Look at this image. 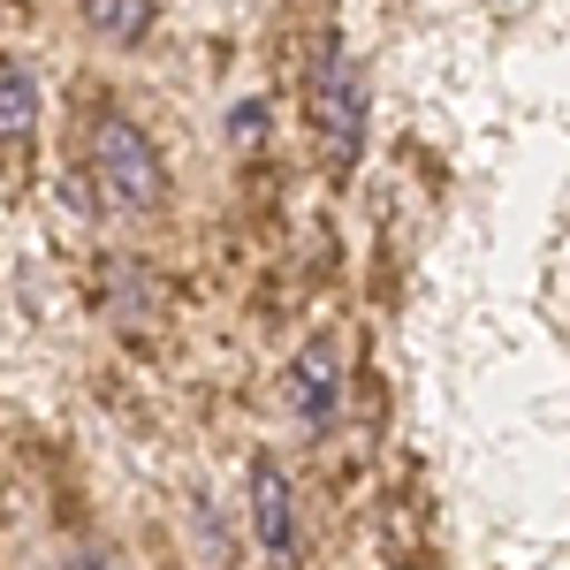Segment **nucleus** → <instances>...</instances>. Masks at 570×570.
<instances>
[{
	"instance_id": "obj_3",
	"label": "nucleus",
	"mask_w": 570,
	"mask_h": 570,
	"mask_svg": "<svg viewBox=\"0 0 570 570\" xmlns=\"http://www.w3.org/2000/svg\"><path fill=\"white\" fill-rule=\"evenodd\" d=\"M335 403H343V357H335L327 335H312L305 351L282 365V411H289V426L327 434L335 426Z\"/></svg>"
},
{
	"instance_id": "obj_5",
	"label": "nucleus",
	"mask_w": 570,
	"mask_h": 570,
	"mask_svg": "<svg viewBox=\"0 0 570 570\" xmlns=\"http://www.w3.org/2000/svg\"><path fill=\"white\" fill-rule=\"evenodd\" d=\"M77 16L91 23V39L107 46H145L160 23V0H77Z\"/></svg>"
},
{
	"instance_id": "obj_2",
	"label": "nucleus",
	"mask_w": 570,
	"mask_h": 570,
	"mask_svg": "<svg viewBox=\"0 0 570 570\" xmlns=\"http://www.w3.org/2000/svg\"><path fill=\"white\" fill-rule=\"evenodd\" d=\"M85 168H91V198L122 220H145L168 206V160L160 145L137 130L130 115H99L85 137Z\"/></svg>"
},
{
	"instance_id": "obj_4",
	"label": "nucleus",
	"mask_w": 570,
	"mask_h": 570,
	"mask_svg": "<svg viewBox=\"0 0 570 570\" xmlns=\"http://www.w3.org/2000/svg\"><path fill=\"white\" fill-rule=\"evenodd\" d=\"M252 540L274 563H289L305 548V532H297V487L282 472V456H252Z\"/></svg>"
},
{
	"instance_id": "obj_7",
	"label": "nucleus",
	"mask_w": 570,
	"mask_h": 570,
	"mask_svg": "<svg viewBox=\"0 0 570 570\" xmlns=\"http://www.w3.org/2000/svg\"><path fill=\"white\" fill-rule=\"evenodd\" d=\"M228 130H236V145H252V137L266 130V107H259V99H244V107L228 115Z\"/></svg>"
},
{
	"instance_id": "obj_6",
	"label": "nucleus",
	"mask_w": 570,
	"mask_h": 570,
	"mask_svg": "<svg viewBox=\"0 0 570 570\" xmlns=\"http://www.w3.org/2000/svg\"><path fill=\"white\" fill-rule=\"evenodd\" d=\"M31 122H39V77L23 61H0V145L31 137Z\"/></svg>"
},
{
	"instance_id": "obj_1",
	"label": "nucleus",
	"mask_w": 570,
	"mask_h": 570,
	"mask_svg": "<svg viewBox=\"0 0 570 570\" xmlns=\"http://www.w3.org/2000/svg\"><path fill=\"white\" fill-rule=\"evenodd\" d=\"M305 122L320 137V160L335 176H351L365 160V130H373V99H365V69L357 53L343 46V31L312 46V77H305Z\"/></svg>"
}]
</instances>
